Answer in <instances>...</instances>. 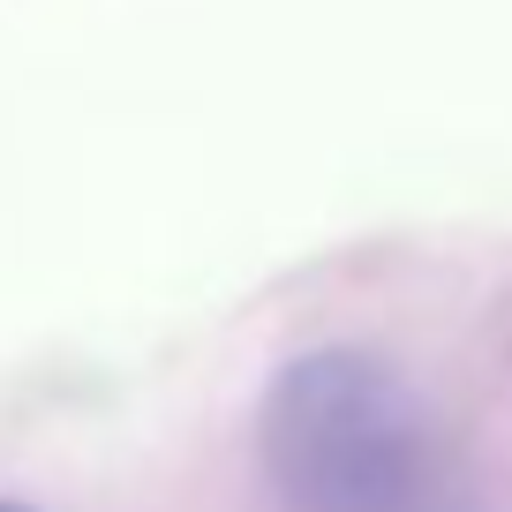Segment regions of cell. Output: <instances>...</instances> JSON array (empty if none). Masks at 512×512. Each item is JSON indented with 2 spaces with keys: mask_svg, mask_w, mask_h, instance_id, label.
<instances>
[{
  "mask_svg": "<svg viewBox=\"0 0 512 512\" xmlns=\"http://www.w3.org/2000/svg\"><path fill=\"white\" fill-rule=\"evenodd\" d=\"M0 512H31V505H16V497H0Z\"/></svg>",
  "mask_w": 512,
  "mask_h": 512,
  "instance_id": "2",
  "label": "cell"
},
{
  "mask_svg": "<svg viewBox=\"0 0 512 512\" xmlns=\"http://www.w3.org/2000/svg\"><path fill=\"white\" fill-rule=\"evenodd\" d=\"M256 437L287 512H482L445 422L362 347L294 354L264 392Z\"/></svg>",
  "mask_w": 512,
  "mask_h": 512,
  "instance_id": "1",
  "label": "cell"
}]
</instances>
